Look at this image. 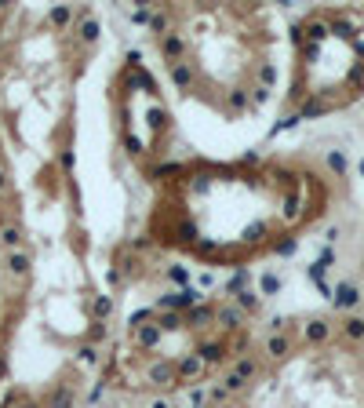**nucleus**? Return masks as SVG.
<instances>
[{"label": "nucleus", "instance_id": "f257e3e1", "mask_svg": "<svg viewBox=\"0 0 364 408\" xmlns=\"http://www.w3.org/2000/svg\"><path fill=\"white\" fill-rule=\"evenodd\" d=\"M284 179L266 164H193L164 186L160 240L208 263H244L270 248L299 212Z\"/></svg>", "mask_w": 364, "mask_h": 408}]
</instances>
